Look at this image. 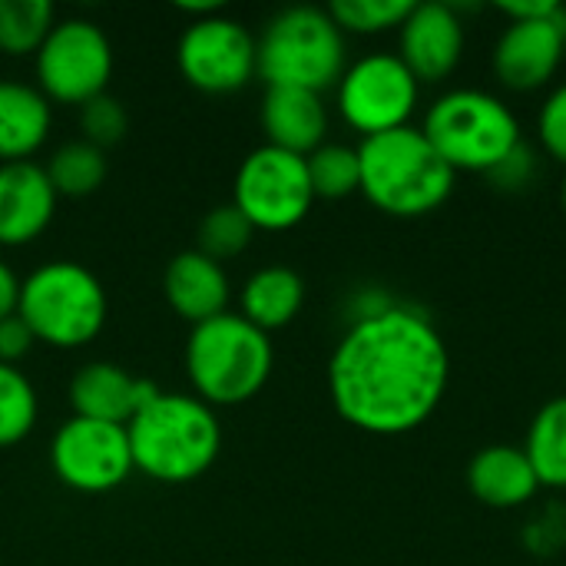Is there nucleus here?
Segmentation results:
<instances>
[{
  "mask_svg": "<svg viewBox=\"0 0 566 566\" xmlns=\"http://www.w3.org/2000/svg\"><path fill=\"white\" fill-rule=\"evenodd\" d=\"M451 358L421 312L385 302L352 322L328 361L335 411L358 431L398 438L421 428L444 401Z\"/></svg>",
  "mask_w": 566,
  "mask_h": 566,
  "instance_id": "1",
  "label": "nucleus"
},
{
  "mask_svg": "<svg viewBox=\"0 0 566 566\" xmlns=\"http://www.w3.org/2000/svg\"><path fill=\"white\" fill-rule=\"evenodd\" d=\"M259 76L269 86L322 93L345 73V33L322 7H289L275 13L255 40Z\"/></svg>",
  "mask_w": 566,
  "mask_h": 566,
  "instance_id": "7",
  "label": "nucleus"
},
{
  "mask_svg": "<svg viewBox=\"0 0 566 566\" xmlns=\"http://www.w3.org/2000/svg\"><path fill=\"white\" fill-rule=\"evenodd\" d=\"M358 166V192H365L375 209L395 219H421L438 212L448 202L458 176L428 143L421 126H401L361 139Z\"/></svg>",
  "mask_w": 566,
  "mask_h": 566,
  "instance_id": "3",
  "label": "nucleus"
},
{
  "mask_svg": "<svg viewBox=\"0 0 566 566\" xmlns=\"http://www.w3.org/2000/svg\"><path fill=\"white\" fill-rule=\"evenodd\" d=\"M262 129L269 146L308 156L325 143L328 133V109L322 93L295 90V86H269L262 99Z\"/></svg>",
  "mask_w": 566,
  "mask_h": 566,
  "instance_id": "18",
  "label": "nucleus"
},
{
  "mask_svg": "<svg viewBox=\"0 0 566 566\" xmlns=\"http://www.w3.org/2000/svg\"><path fill=\"white\" fill-rule=\"evenodd\" d=\"M53 109L40 86L0 80V166L27 163L50 136Z\"/></svg>",
  "mask_w": 566,
  "mask_h": 566,
  "instance_id": "20",
  "label": "nucleus"
},
{
  "mask_svg": "<svg viewBox=\"0 0 566 566\" xmlns=\"http://www.w3.org/2000/svg\"><path fill=\"white\" fill-rule=\"evenodd\" d=\"M53 27L56 10L50 0H0V53L36 56Z\"/></svg>",
  "mask_w": 566,
  "mask_h": 566,
  "instance_id": "23",
  "label": "nucleus"
},
{
  "mask_svg": "<svg viewBox=\"0 0 566 566\" xmlns=\"http://www.w3.org/2000/svg\"><path fill=\"white\" fill-rule=\"evenodd\" d=\"M33 345H36V338L30 335V328L23 325L20 315L0 318V365H17L20 358L30 355Z\"/></svg>",
  "mask_w": 566,
  "mask_h": 566,
  "instance_id": "32",
  "label": "nucleus"
},
{
  "mask_svg": "<svg viewBox=\"0 0 566 566\" xmlns=\"http://www.w3.org/2000/svg\"><path fill=\"white\" fill-rule=\"evenodd\" d=\"M53 474L80 494L116 491L136 468L126 424H106L90 418H70L50 441Z\"/></svg>",
  "mask_w": 566,
  "mask_h": 566,
  "instance_id": "11",
  "label": "nucleus"
},
{
  "mask_svg": "<svg viewBox=\"0 0 566 566\" xmlns=\"http://www.w3.org/2000/svg\"><path fill=\"white\" fill-rule=\"evenodd\" d=\"M126 434L133 468L159 484H189L202 478L222 451L216 408L196 395L159 391L133 415Z\"/></svg>",
  "mask_w": 566,
  "mask_h": 566,
  "instance_id": "2",
  "label": "nucleus"
},
{
  "mask_svg": "<svg viewBox=\"0 0 566 566\" xmlns=\"http://www.w3.org/2000/svg\"><path fill=\"white\" fill-rule=\"evenodd\" d=\"M176 63L186 83L202 93H235L259 73L255 36L232 17L212 13L192 20L176 46Z\"/></svg>",
  "mask_w": 566,
  "mask_h": 566,
  "instance_id": "12",
  "label": "nucleus"
},
{
  "mask_svg": "<svg viewBox=\"0 0 566 566\" xmlns=\"http://www.w3.org/2000/svg\"><path fill=\"white\" fill-rule=\"evenodd\" d=\"M113 76V46L93 20H60L36 50V83L50 103L83 106L106 93Z\"/></svg>",
  "mask_w": 566,
  "mask_h": 566,
  "instance_id": "9",
  "label": "nucleus"
},
{
  "mask_svg": "<svg viewBox=\"0 0 566 566\" xmlns=\"http://www.w3.org/2000/svg\"><path fill=\"white\" fill-rule=\"evenodd\" d=\"M36 391L17 365H0V448L20 444L36 424Z\"/></svg>",
  "mask_w": 566,
  "mask_h": 566,
  "instance_id": "26",
  "label": "nucleus"
},
{
  "mask_svg": "<svg viewBox=\"0 0 566 566\" xmlns=\"http://www.w3.org/2000/svg\"><path fill=\"white\" fill-rule=\"evenodd\" d=\"M56 212V189L36 163L0 166V245L17 249L46 232Z\"/></svg>",
  "mask_w": 566,
  "mask_h": 566,
  "instance_id": "15",
  "label": "nucleus"
},
{
  "mask_svg": "<svg viewBox=\"0 0 566 566\" xmlns=\"http://www.w3.org/2000/svg\"><path fill=\"white\" fill-rule=\"evenodd\" d=\"M56 196H90L106 179V153L86 139H73L53 153L43 166Z\"/></svg>",
  "mask_w": 566,
  "mask_h": 566,
  "instance_id": "24",
  "label": "nucleus"
},
{
  "mask_svg": "<svg viewBox=\"0 0 566 566\" xmlns=\"http://www.w3.org/2000/svg\"><path fill=\"white\" fill-rule=\"evenodd\" d=\"M566 50V10L511 20L494 46V73L507 90L534 93L554 80Z\"/></svg>",
  "mask_w": 566,
  "mask_h": 566,
  "instance_id": "13",
  "label": "nucleus"
},
{
  "mask_svg": "<svg viewBox=\"0 0 566 566\" xmlns=\"http://www.w3.org/2000/svg\"><path fill=\"white\" fill-rule=\"evenodd\" d=\"M468 488L481 504L494 511H511L527 504L541 491V481L524 448L488 444L468 464Z\"/></svg>",
  "mask_w": 566,
  "mask_h": 566,
  "instance_id": "19",
  "label": "nucleus"
},
{
  "mask_svg": "<svg viewBox=\"0 0 566 566\" xmlns=\"http://www.w3.org/2000/svg\"><path fill=\"white\" fill-rule=\"evenodd\" d=\"M126 123H129V119H126L123 103H119L116 96H109V93H103V96H96V99H90V103L80 106L83 139L93 143V146H99V149L119 143L123 133H126Z\"/></svg>",
  "mask_w": 566,
  "mask_h": 566,
  "instance_id": "29",
  "label": "nucleus"
},
{
  "mask_svg": "<svg viewBox=\"0 0 566 566\" xmlns=\"http://www.w3.org/2000/svg\"><path fill=\"white\" fill-rule=\"evenodd\" d=\"M272 342L235 312L192 325L186 342V375L199 401L232 408L252 401L272 375Z\"/></svg>",
  "mask_w": 566,
  "mask_h": 566,
  "instance_id": "4",
  "label": "nucleus"
},
{
  "mask_svg": "<svg viewBox=\"0 0 566 566\" xmlns=\"http://www.w3.org/2000/svg\"><path fill=\"white\" fill-rule=\"evenodd\" d=\"M159 388L149 378H136L113 361H90L70 381V408L76 418L129 424L139 408H146Z\"/></svg>",
  "mask_w": 566,
  "mask_h": 566,
  "instance_id": "16",
  "label": "nucleus"
},
{
  "mask_svg": "<svg viewBox=\"0 0 566 566\" xmlns=\"http://www.w3.org/2000/svg\"><path fill=\"white\" fill-rule=\"evenodd\" d=\"M106 289L80 262H46L20 282L17 315L30 335L53 348H80L106 325Z\"/></svg>",
  "mask_w": 566,
  "mask_h": 566,
  "instance_id": "6",
  "label": "nucleus"
},
{
  "mask_svg": "<svg viewBox=\"0 0 566 566\" xmlns=\"http://www.w3.org/2000/svg\"><path fill=\"white\" fill-rule=\"evenodd\" d=\"M534 172H537V156H534V149L521 139V146L517 149H511L504 159H501V166L494 169V172H488L501 189H524L531 179H534Z\"/></svg>",
  "mask_w": 566,
  "mask_h": 566,
  "instance_id": "31",
  "label": "nucleus"
},
{
  "mask_svg": "<svg viewBox=\"0 0 566 566\" xmlns=\"http://www.w3.org/2000/svg\"><path fill=\"white\" fill-rule=\"evenodd\" d=\"M421 83L398 53H368L345 66L338 80V109L345 123L368 136L411 126Z\"/></svg>",
  "mask_w": 566,
  "mask_h": 566,
  "instance_id": "10",
  "label": "nucleus"
},
{
  "mask_svg": "<svg viewBox=\"0 0 566 566\" xmlns=\"http://www.w3.org/2000/svg\"><path fill=\"white\" fill-rule=\"evenodd\" d=\"M524 454L531 458L541 488L566 491V395L547 401L534 415Z\"/></svg>",
  "mask_w": 566,
  "mask_h": 566,
  "instance_id": "22",
  "label": "nucleus"
},
{
  "mask_svg": "<svg viewBox=\"0 0 566 566\" xmlns=\"http://www.w3.org/2000/svg\"><path fill=\"white\" fill-rule=\"evenodd\" d=\"M557 0H504L501 10L511 20H527V17H547L551 10H557Z\"/></svg>",
  "mask_w": 566,
  "mask_h": 566,
  "instance_id": "34",
  "label": "nucleus"
},
{
  "mask_svg": "<svg viewBox=\"0 0 566 566\" xmlns=\"http://www.w3.org/2000/svg\"><path fill=\"white\" fill-rule=\"evenodd\" d=\"M305 305V282L285 265H265L249 275L242 285V318L262 328L265 335L285 328Z\"/></svg>",
  "mask_w": 566,
  "mask_h": 566,
  "instance_id": "21",
  "label": "nucleus"
},
{
  "mask_svg": "<svg viewBox=\"0 0 566 566\" xmlns=\"http://www.w3.org/2000/svg\"><path fill=\"white\" fill-rule=\"evenodd\" d=\"M305 163H308L315 199H345L361 189V166L355 146L322 143L315 153L305 156Z\"/></svg>",
  "mask_w": 566,
  "mask_h": 566,
  "instance_id": "25",
  "label": "nucleus"
},
{
  "mask_svg": "<svg viewBox=\"0 0 566 566\" xmlns=\"http://www.w3.org/2000/svg\"><path fill=\"white\" fill-rule=\"evenodd\" d=\"M411 10H415V0H335L328 7V13L342 33L398 30Z\"/></svg>",
  "mask_w": 566,
  "mask_h": 566,
  "instance_id": "27",
  "label": "nucleus"
},
{
  "mask_svg": "<svg viewBox=\"0 0 566 566\" xmlns=\"http://www.w3.org/2000/svg\"><path fill=\"white\" fill-rule=\"evenodd\" d=\"M17 302H20V279H17L13 269L0 259V318L17 315Z\"/></svg>",
  "mask_w": 566,
  "mask_h": 566,
  "instance_id": "33",
  "label": "nucleus"
},
{
  "mask_svg": "<svg viewBox=\"0 0 566 566\" xmlns=\"http://www.w3.org/2000/svg\"><path fill=\"white\" fill-rule=\"evenodd\" d=\"M163 292L169 308L189 322V325H202L222 312H229V275L222 269V262L202 255L199 249L179 252L163 275Z\"/></svg>",
  "mask_w": 566,
  "mask_h": 566,
  "instance_id": "17",
  "label": "nucleus"
},
{
  "mask_svg": "<svg viewBox=\"0 0 566 566\" xmlns=\"http://www.w3.org/2000/svg\"><path fill=\"white\" fill-rule=\"evenodd\" d=\"M312 202H315V189L308 179L305 156L265 143L242 159L232 186V206L252 222V229L262 232L295 229L312 212Z\"/></svg>",
  "mask_w": 566,
  "mask_h": 566,
  "instance_id": "8",
  "label": "nucleus"
},
{
  "mask_svg": "<svg viewBox=\"0 0 566 566\" xmlns=\"http://www.w3.org/2000/svg\"><path fill=\"white\" fill-rule=\"evenodd\" d=\"M560 202H564V212H566V176H564V182H560Z\"/></svg>",
  "mask_w": 566,
  "mask_h": 566,
  "instance_id": "35",
  "label": "nucleus"
},
{
  "mask_svg": "<svg viewBox=\"0 0 566 566\" xmlns=\"http://www.w3.org/2000/svg\"><path fill=\"white\" fill-rule=\"evenodd\" d=\"M252 235H255L252 222L232 202L229 206H216L199 222V252L216 259V262H222V259H232V255L245 252Z\"/></svg>",
  "mask_w": 566,
  "mask_h": 566,
  "instance_id": "28",
  "label": "nucleus"
},
{
  "mask_svg": "<svg viewBox=\"0 0 566 566\" xmlns=\"http://www.w3.org/2000/svg\"><path fill=\"white\" fill-rule=\"evenodd\" d=\"M537 133L544 149L566 166V83H560L541 106L537 116Z\"/></svg>",
  "mask_w": 566,
  "mask_h": 566,
  "instance_id": "30",
  "label": "nucleus"
},
{
  "mask_svg": "<svg viewBox=\"0 0 566 566\" xmlns=\"http://www.w3.org/2000/svg\"><path fill=\"white\" fill-rule=\"evenodd\" d=\"M421 133L454 172H494L521 146L514 109L484 90H448L424 113Z\"/></svg>",
  "mask_w": 566,
  "mask_h": 566,
  "instance_id": "5",
  "label": "nucleus"
},
{
  "mask_svg": "<svg viewBox=\"0 0 566 566\" xmlns=\"http://www.w3.org/2000/svg\"><path fill=\"white\" fill-rule=\"evenodd\" d=\"M398 56L418 83L448 80L464 56V20L454 3H415L398 27Z\"/></svg>",
  "mask_w": 566,
  "mask_h": 566,
  "instance_id": "14",
  "label": "nucleus"
}]
</instances>
